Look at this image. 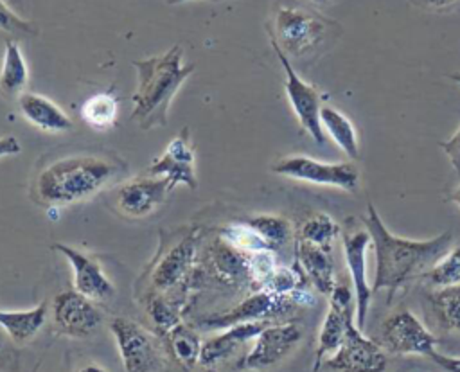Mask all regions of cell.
<instances>
[{
	"instance_id": "obj_1",
	"label": "cell",
	"mask_w": 460,
	"mask_h": 372,
	"mask_svg": "<svg viewBox=\"0 0 460 372\" xmlns=\"http://www.w3.org/2000/svg\"><path fill=\"white\" fill-rule=\"evenodd\" d=\"M367 226L376 253V277L372 293L388 291V300L406 284L422 279L428 270L451 248L453 234L442 232L431 239H406L394 235L379 217L372 203L367 205V216L361 219Z\"/></svg>"
},
{
	"instance_id": "obj_2",
	"label": "cell",
	"mask_w": 460,
	"mask_h": 372,
	"mask_svg": "<svg viewBox=\"0 0 460 372\" xmlns=\"http://www.w3.org/2000/svg\"><path fill=\"white\" fill-rule=\"evenodd\" d=\"M181 47L172 45L160 56L133 61L137 70V90L131 99V119L142 129L158 128L167 122L172 97L194 70L192 63H181Z\"/></svg>"
},
{
	"instance_id": "obj_3",
	"label": "cell",
	"mask_w": 460,
	"mask_h": 372,
	"mask_svg": "<svg viewBox=\"0 0 460 372\" xmlns=\"http://www.w3.org/2000/svg\"><path fill=\"white\" fill-rule=\"evenodd\" d=\"M120 171V162L108 156H66L41 169L34 182L36 198L49 207L72 205L97 194L111 183Z\"/></svg>"
},
{
	"instance_id": "obj_4",
	"label": "cell",
	"mask_w": 460,
	"mask_h": 372,
	"mask_svg": "<svg viewBox=\"0 0 460 372\" xmlns=\"http://www.w3.org/2000/svg\"><path fill=\"white\" fill-rule=\"evenodd\" d=\"M304 306H314V297L309 289H304L296 295H277L266 289H257L232 309L203 316L199 320V325L208 329H226L241 322H277L284 316L293 314L298 307Z\"/></svg>"
},
{
	"instance_id": "obj_5",
	"label": "cell",
	"mask_w": 460,
	"mask_h": 372,
	"mask_svg": "<svg viewBox=\"0 0 460 372\" xmlns=\"http://www.w3.org/2000/svg\"><path fill=\"white\" fill-rule=\"evenodd\" d=\"M275 174L307 182L313 185H325L336 187L347 192H358L359 189V169L354 162H322L311 156L296 155L280 158L277 164L271 165Z\"/></svg>"
},
{
	"instance_id": "obj_6",
	"label": "cell",
	"mask_w": 460,
	"mask_h": 372,
	"mask_svg": "<svg viewBox=\"0 0 460 372\" xmlns=\"http://www.w3.org/2000/svg\"><path fill=\"white\" fill-rule=\"evenodd\" d=\"M327 22L300 7L282 5L275 14V41L286 56L304 58L325 38Z\"/></svg>"
},
{
	"instance_id": "obj_7",
	"label": "cell",
	"mask_w": 460,
	"mask_h": 372,
	"mask_svg": "<svg viewBox=\"0 0 460 372\" xmlns=\"http://www.w3.org/2000/svg\"><path fill=\"white\" fill-rule=\"evenodd\" d=\"M126 372H155L164 363V350L158 340L135 320L115 316L110 320Z\"/></svg>"
},
{
	"instance_id": "obj_8",
	"label": "cell",
	"mask_w": 460,
	"mask_h": 372,
	"mask_svg": "<svg viewBox=\"0 0 460 372\" xmlns=\"http://www.w3.org/2000/svg\"><path fill=\"white\" fill-rule=\"evenodd\" d=\"M343 257L349 268V275L354 288V320L356 325L363 331L367 323V314L372 302V286L367 277V250L372 244V237L365 228H359V221L350 217L341 230Z\"/></svg>"
},
{
	"instance_id": "obj_9",
	"label": "cell",
	"mask_w": 460,
	"mask_h": 372,
	"mask_svg": "<svg viewBox=\"0 0 460 372\" xmlns=\"http://www.w3.org/2000/svg\"><path fill=\"white\" fill-rule=\"evenodd\" d=\"M377 343L386 352L397 356L419 354L433 358L437 352V338L406 307H399L381 323Z\"/></svg>"
},
{
	"instance_id": "obj_10",
	"label": "cell",
	"mask_w": 460,
	"mask_h": 372,
	"mask_svg": "<svg viewBox=\"0 0 460 372\" xmlns=\"http://www.w3.org/2000/svg\"><path fill=\"white\" fill-rule=\"evenodd\" d=\"M270 41L271 47L286 72V95L288 101L291 104L293 113L298 119V124L302 126V129L318 144L323 146L325 144V131L322 128L320 122V110H322V101H320V93L316 92L314 86H311L309 83H305L296 70L293 68V65L289 63V58L282 52V49L279 47V43L275 41V38L270 34Z\"/></svg>"
},
{
	"instance_id": "obj_11",
	"label": "cell",
	"mask_w": 460,
	"mask_h": 372,
	"mask_svg": "<svg viewBox=\"0 0 460 372\" xmlns=\"http://www.w3.org/2000/svg\"><path fill=\"white\" fill-rule=\"evenodd\" d=\"M323 365L332 372H386L388 354L377 341L363 334L356 320H350L340 349Z\"/></svg>"
},
{
	"instance_id": "obj_12",
	"label": "cell",
	"mask_w": 460,
	"mask_h": 372,
	"mask_svg": "<svg viewBox=\"0 0 460 372\" xmlns=\"http://www.w3.org/2000/svg\"><path fill=\"white\" fill-rule=\"evenodd\" d=\"M302 340V329L295 322H275L264 327L252 349L235 363L239 370H262L282 361Z\"/></svg>"
},
{
	"instance_id": "obj_13",
	"label": "cell",
	"mask_w": 460,
	"mask_h": 372,
	"mask_svg": "<svg viewBox=\"0 0 460 372\" xmlns=\"http://www.w3.org/2000/svg\"><path fill=\"white\" fill-rule=\"evenodd\" d=\"M329 297H331L329 309L320 325L318 341H316L314 365H313L314 372L322 367V363L329 356H332L340 349L347 332V325L350 320H354V309H356L354 293L347 284L336 280Z\"/></svg>"
},
{
	"instance_id": "obj_14",
	"label": "cell",
	"mask_w": 460,
	"mask_h": 372,
	"mask_svg": "<svg viewBox=\"0 0 460 372\" xmlns=\"http://www.w3.org/2000/svg\"><path fill=\"white\" fill-rule=\"evenodd\" d=\"M52 322L58 332L72 338H88L102 323V314L93 300L75 289L61 291L52 300Z\"/></svg>"
},
{
	"instance_id": "obj_15",
	"label": "cell",
	"mask_w": 460,
	"mask_h": 372,
	"mask_svg": "<svg viewBox=\"0 0 460 372\" xmlns=\"http://www.w3.org/2000/svg\"><path fill=\"white\" fill-rule=\"evenodd\" d=\"M171 190L172 187L164 176H137L115 190V205L128 217H146L165 203Z\"/></svg>"
},
{
	"instance_id": "obj_16",
	"label": "cell",
	"mask_w": 460,
	"mask_h": 372,
	"mask_svg": "<svg viewBox=\"0 0 460 372\" xmlns=\"http://www.w3.org/2000/svg\"><path fill=\"white\" fill-rule=\"evenodd\" d=\"M52 250L59 252L68 264L72 266V277H74V289L84 295L86 298L93 302L101 300H110L115 295V288L111 280L106 277L104 270L99 266L95 259L90 255L83 253L81 250L63 244V243H54Z\"/></svg>"
},
{
	"instance_id": "obj_17",
	"label": "cell",
	"mask_w": 460,
	"mask_h": 372,
	"mask_svg": "<svg viewBox=\"0 0 460 372\" xmlns=\"http://www.w3.org/2000/svg\"><path fill=\"white\" fill-rule=\"evenodd\" d=\"M194 147L189 140V129L183 128L181 135L174 137L167 149L149 165V174L164 176L174 189L178 183L187 185L189 189H196V174H194Z\"/></svg>"
},
{
	"instance_id": "obj_18",
	"label": "cell",
	"mask_w": 460,
	"mask_h": 372,
	"mask_svg": "<svg viewBox=\"0 0 460 372\" xmlns=\"http://www.w3.org/2000/svg\"><path fill=\"white\" fill-rule=\"evenodd\" d=\"M270 323L275 322H268V320H261V322H241L235 325L226 327L225 332L214 334L210 338H207L201 343V354H199V365L201 367H214L221 361H225L226 358H230L243 343H246L248 340H253L264 327H268Z\"/></svg>"
},
{
	"instance_id": "obj_19",
	"label": "cell",
	"mask_w": 460,
	"mask_h": 372,
	"mask_svg": "<svg viewBox=\"0 0 460 372\" xmlns=\"http://www.w3.org/2000/svg\"><path fill=\"white\" fill-rule=\"evenodd\" d=\"M295 255L296 264L305 275L307 282L322 295H331L336 279H334V261L332 250H325L305 241L295 239Z\"/></svg>"
},
{
	"instance_id": "obj_20",
	"label": "cell",
	"mask_w": 460,
	"mask_h": 372,
	"mask_svg": "<svg viewBox=\"0 0 460 372\" xmlns=\"http://www.w3.org/2000/svg\"><path fill=\"white\" fill-rule=\"evenodd\" d=\"M196 257V237L187 235L167 250V253L158 261L151 275V284L158 291H167L174 288L192 268Z\"/></svg>"
},
{
	"instance_id": "obj_21",
	"label": "cell",
	"mask_w": 460,
	"mask_h": 372,
	"mask_svg": "<svg viewBox=\"0 0 460 372\" xmlns=\"http://www.w3.org/2000/svg\"><path fill=\"white\" fill-rule=\"evenodd\" d=\"M18 106L22 115L41 131L63 133L74 128L70 117L56 102H52L50 99L40 93H32V92L20 93Z\"/></svg>"
},
{
	"instance_id": "obj_22",
	"label": "cell",
	"mask_w": 460,
	"mask_h": 372,
	"mask_svg": "<svg viewBox=\"0 0 460 372\" xmlns=\"http://www.w3.org/2000/svg\"><path fill=\"white\" fill-rule=\"evenodd\" d=\"M210 264L214 268V273L223 282H230V284L252 282L248 253L230 246L221 239L214 243V246L210 248Z\"/></svg>"
},
{
	"instance_id": "obj_23",
	"label": "cell",
	"mask_w": 460,
	"mask_h": 372,
	"mask_svg": "<svg viewBox=\"0 0 460 372\" xmlns=\"http://www.w3.org/2000/svg\"><path fill=\"white\" fill-rule=\"evenodd\" d=\"M49 313V304L43 300L36 307L23 309V311H2L0 309V327L9 334V338L23 345L31 338L38 334V331L43 327Z\"/></svg>"
},
{
	"instance_id": "obj_24",
	"label": "cell",
	"mask_w": 460,
	"mask_h": 372,
	"mask_svg": "<svg viewBox=\"0 0 460 372\" xmlns=\"http://www.w3.org/2000/svg\"><path fill=\"white\" fill-rule=\"evenodd\" d=\"M426 302L429 304L435 323L444 332L460 334V284L431 289Z\"/></svg>"
},
{
	"instance_id": "obj_25",
	"label": "cell",
	"mask_w": 460,
	"mask_h": 372,
	"mask_svg": "<svg viewBox=\"0 0 460 372\" xmlns=\"http://www.w3.org/2000/svg\"><path fill=\"white\" fill-rule=\"evenodd\" d=\"M320 122L323 131L334 140V144L352 160L359 156V140L354 124L347 115L332 106H322Z\"/></svg>"
},
{
	"instance_id": "obj_26",
	"label": "cell",
	"mask_w": 460,
	"mask_h": 372,
	"mask_svg": "<svg viewBox=\"0 0 460 372\" xmlns=\"http://www.w3.org/2000/svg\"><path fill=\"white\" fill-rule=\"evenodd\" d=\"M165 340L172 358L185 370H192L199 363L201 354V340L196 331H192L185 323H176L172 329L165 332Z\"/></svg>"
},
{
	"instance_id": "obj_27",
	"label": "cell",
	"mask_w": 460,
	"mask_h": 372,
	"mask_svg": "<svg viewBox=\"0 0 460 372\" xmlns=\"http://www.w3.org/2000/svg\"><path fill=\"white\" fill-rule=\"evenodd\" d=\"M119 101L111 92H97L90 95L79 108V115L86 126L104 131L115 124Z\"/></svg>"
},
{
	"instance_id": "obj_28",
	"label": "cell",
	"mask_w": 460,
	"mask_h": 372,
	"mask_svg": "<svg viewBox=\"0 0 460 372\" xmlns=\"http://www.w3.org/2000/svg\"><path fill=\"white\" fill-rule=\"evenodd\" d=\"M29 79L27 63L20 47L14 41H9L4 50V61L0 68V90L5 95H20Z\"/></svg>"
},
{
	"instance_id": "obj_29",
	"label": "cell",
	"mask_w": 460,
	"mask_h": 372,
	"mask_svg": "<svg viewBox=\"0 0 460 372\" xmlns=\"http://www.w3.org/2000/svg\"><path fill=\"white\" fill-rule=\"evenodd\" d=\"M340 234H341V228L331 216L314 214L302 221V225L295 234V239L305 241L309 244H314L325 250H332V244Z\"/></svg>"
},
{
	"instance_id": "obj_30",
	"label": "cell",
	"mask_w": 460,
	"mask_h": 372,
	"mask_svg": "<svg viewBox=\"0 0 460 372\" xmlns=\"http://www.w3.org/2000/svg\"><path fill=\"white\" fill-rule=\"evenodd\" d=\"M219 239L228 243L230 246L244 252V253H253V252H261V250H273L270 246V243L257 230H253L248 223H244L243 219L223 226L219 230Z\"/></svg>"
},
{
	"instance_id": "obj_31",
	"label": "cell",
	"mask_w": 460,
	"mask_h": 372,
	"mask_svg": "<svg viewBox=\"0 0 460 372\" xmlns=\"http://www.w3.org/2000/svg\"><path fill=\"white\" fill-rule=\"evenodd\" d=\"M243 221L248 223L253 230H257L270 243L273 250H279L280 246H284L293 235L291 223L282 216L257 214L252 217H244Z\"/></svg>"
},
{
	"instance_id": "obj_32",
	"label": "cell",
	"mask_w": 460,
	"mask_h": 372,
	"mask_svg": "<svg viewBox=\"0 0 460 372\" xmlns=\"http://www.w3.org/2000/svg\"><path fill=\"white\" fill-rule=\"evenodd\" d=\"M422 280L433 289L449 288L460 284V246L449 248L422 277Z\"/></svg>"
},
{
	"instance_id": "obj_33",
	"label": "cell",
	"mask_w": 460,
	"mask_h": 372,
	"mask_svg": "<svg viewBox=\"0 0 460 372\" xmlns=\"http://www.w3.org/2000/svg\"><path fill=\"white\" fill-rule=\"evenodd\" d=\"M147 313L155 323V327L158 331H162L164 334L172 329L176 323H180V314L176 306H172L171 302H167L162 297H153L147 304Z\"/></svg>"
},
{
	"instance_id": "obj_34",
	"label": "cell",
	"mask_w": 460,
	"mask_h": 372,
	"mask_svg": "<svg viewBox=\"0 0 460 372\" xmlns=\"http://www.w3.org/2000/svg\"><path fill=\"white\" fill-rule=\"evenodd\" d=\"M248 264H250L252 282H253V286H257V289L264 284V280L279 266L273 250H261V252L248 253Z\"/></svg>"
},
{
	"instance_id": "obj_35",
	"label": "cell",
	"mask_w": 460,
	"mask_h": 372,
	"mask_svg": "<svg viewBox=\"0 0 460 372\" xmlns=\"http://www.w3.org/2000/svg\"><path fill=\"white\" fill-rule=\"evenodd\" d=\"M0 31L13 34H36L38 29L32 22L18 16L4 0H0Z\"/></svg>"
},
{
	"instance_id": "obj_36",
	"label": "cell",
	"mask_w": 460,
	"mask_h": 372,
	"mask_svg": "<svg viewBox=\"0 0 460 372\" xmlns=\"http://www.w3.org/2000/svg\"><path fill=\"white\" fill-rule=\"evenodd\" d=\"M438 146L446 153V156L449 158L455 173L460 176V126L456 128V131L447 140L438 142Z\"/></svg>"
},
{
	"instance_id": "obj_37",
	"label": "cell",
	"mask_w": 460,
	"mask_h": 372,
	"mask_svg": "<svg viewBox=\"0 0 460 372\" xmlns=\"http://www.w3.org/2000/svg\"><path fill=\"white\" fill-rule=\"evenodd\" d=\"M438 367H442L446 372H460V358H453V356H444L438 350L433 354L431 358Z\"/></svg>"
},
{
	"instance_id": "obj_38",
	"label": "cell",
	"mask_w": 460,
	"mask_h": 372,
	"mask_svg": "<svg viewBox=\"0 0 460 372\" xmlns=\"http://www.w3.org/2000/svg\"><path fill=\"white\" fill-rule=\"evenodd\" d=\"M22 151V144L16 137H0V158L18 155Z\"/></svg>"
},
{
	"instance_id": "obj_39",
	"label": "cell",
	"mask_w": 460,
	"mask_h": 372,
	"mask_svg": "<svg viewBox=\"0 0 460 372\" xmlns=\"http://www.w3.org/2000/svg\"><path fill=\"white\" fill-rule=\"evenodd\" d=\"M424 2L431 7H446V5H451L456 0H424Z\"/></svg>"
},
{
	"instance_id": "obj_40",
	"label": "cell",
	"mask_w": 460,
	"mask_h": 372,
	"mask_svg": "<svg viewBox=\"0 0 460 372\" xmlns=\"http://www.w3.org/2000/svg\"><path fill=\"white\" fill-rule=\"evenodd\" d=\"M447 201H451V203H455V205L460 207V185L447 196Z\"/></svg>"
},
{
	"instance_id": "obj_41",
	"label": "cell",
	"mask_w": 460,
	"mask_h": 372,
	"mask_svg": "<svg viewBox=\"0 0 460 372\" xmlns=\"http://www.w3.org/2000/svg\"><path fill=\"white\" fill-rule=\"evenodd\" d=\"M79 372H108V370H104V368L99 367V365H86V367H83Z\"/></svg>"
},
{
	"instance_id": "obj_42",
	"label": "cell",
	"mask_w": 460,
	"mask_h": 372,
	"mask_svg": "<svg viewBox=\"0 0 460 372\" xmlns=\"http://www.w3.org/2000/svg\"><path fill=\"white\" fill-rule=\"evenodd\" d=\"M449 79H453L455 83L460 84V72H455V74H449Z\"/></svg>"
},
{
	"instance_id": "obj_43",
	"label": "cell",
	"mask_w": 460,
	"mask_h": 372,
	"mask_svg": "<svg viewBox=\"0 0 460 372\" xmlns=\"http://www.w3.org/2000/svg\"><path fill=\"white\" fill-rule=\"evenodd\" d=\"M169 4H183V2H190V0H167Z\"/></svg>"
},
{
	"instance_id": "obj_44",
	"label": "cell",
	"mask_w": 460,
	"mask_h": 372,
	"mask_svg": "<svg viewBox=\"0 0 460 372\" xmlns=\"http://www.w3.org/2000/svg\"><path fill=\"white\" fill-rule=\"evenodd\" d=\"M203 372H216V370H214V367H205Z\"/></svg>"
},
{
	"instance_id": "obj_45",
	"label": "cell",
	"mask_w": 460,
	"mask_h": 372,
	"mask_svg": "<svg viewBox=\"0 0 460 372\" xmlns=\"http://www.w3.org/2000/svg\"><path fill=\"white\" fill-rule=\"evenodd\" d=\"M311 2H314V4H327L329 0H311Z\"/></svg>"
}]
</instances>
